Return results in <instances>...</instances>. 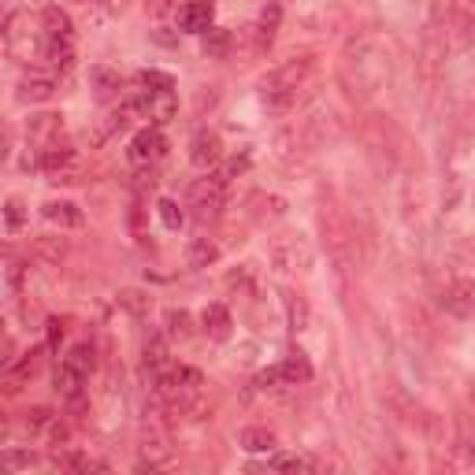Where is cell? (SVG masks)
<instances>
[{"instance_id": "cell-1", "label": "cell", "mask_w": 475, "mask_h": 475, "mask_svg": "<svg viewBox=\"0 0 475 475\" xmlns=\"http://www.w3.org/2000/svg\"><path fill=\"white\" fill-rule=\"evenodd\" d=\"M345 78L353 93L361 97H372L386 78H390V53L379 37H364V42H356L349 53H345Z\"/></svg>"}, {"instance_id": "cell-2", "label": "cell", "mask_w": 475, "mask_h": 475, "mask_svg": "<svg viewBox=\"0 0 475 475\" xmlns=\"http://www.w3.org/2000/svg\"><path fill=\"white\" fill-rule=\"evenodd\" d=\"M312 74V60L308 56H301V60H286L283 67H275L264 82H260V97H264V104L267 108H275V111H283V108H290L294 104V97H297V90L305 86V78Z\"/></svg>"}, {"instance_id": "cell-3", "label": "cell", "mask_w": 475, "mask_h": 475, "mask_svg": "<svg viewBox=\"0 0 475 475\" xmlns=\"http://www.w3.org/2000/svg\"><path fill=\"white\" fill-rule=\"evenodd\" d=\"M223 186H227L223 175H216V179H197V182L189 186L186 208H189V216H193L197 223L219 219V212H223Z\"/></svg>"}, {"instance_id": "cell-4", "label": "cell", "mask_w": 475, "mask_h": 475, "mask_svg": "<svg viewBox=\"0 0 475 475\" xmlns=\"http://www.w3.org/2000/svg\"><path fill=\"white\" fill-rule=\"evenodd\" d=\"M37 171L49 175L53 182H74L82 175V156H78L71 145H49V149H37Z\"/></svg>"}, {"instance_id": "cell-5", "label": "cell", "mask_w": 475, "mask_h": 475, "mask_svg": "<svg viewBox=\"0 0 475 475\" xmlns=\"http://www.w3.org/2000/svg\"><path fill=\"white\" fill-rule=\"evenodd\" d=\"M26 431H30V439H37V442H45V446H67V423L53 412V409H45V405H37V409H30L26 412Z\"/></svg>"}, {"instance_id": "cell-6", "label": "cell", "mask_w": 475, "mask_h": 475, "mask_svg": "<svg viewBox=\"0 0 475 475\" xmlns=\"http://www.w3.org/2000/svg\"><path fill=\"white\" fill-rule=\"evenodd\" d=\"M127 156H131V164H134V168H149V164H156V160L164 156V134L156 131V127L138 131L134 141H131V149H127Z\"/></svg>"}, {"instance_id": "cell-7", "label": "cell", "mask_w": 475, "mask_h": 475, "mask_svg": "<svg viewBox=\"0 0 475 475\" xmlns=\"http://www.w3.org/2000/svg\"><path fill=\"white\" fill-rule=\"evenodd\" d=\"M442 308L457 320H475V279H457L442 294Z\"/></svg>"}, {"instance_id": "cell-8", "label": "cell", "mask_w": 475, "mask_h": 475, "mask_svg": "<svg viewBox=\"0 0 475 475\" xmlns=\"http://www.w3.org/2000/svg\"><path fill=\"white\" fill-rule=\"evenodd\" d=\"M56 390H60V398L67 402L71 412H82L86 409V375H78L71 364L56 368Z\"/></svg>"}, {"instance_id": "cell-9", "label": "cell", "mask_w": 475, "mask_h": 475, "mask_svg": "<svg viewBox=\"0 0 475 475\" xmlns=\"http://www.w3.org/2000/svg\"><path fill=\"white\" fill-rule=\"evenodd\" d=\"M56 93V71H30L19 82V101L23 104H45Z\"/></svg>"}, {"instance_id": "cell-10", "label": "cell", "mask_w": 475, "mask_h": 475, "mask_svg": "<svg viewBox=\"0 0 475 475\" xmlns=\"http://www.w3.org/2000/svg\"><path fill=\"white\" fill-rule=\"evenodd\" d=\"M5 45H8L12 56H23V60H30V53L37 49L34 37H30V19L23 12L8 15V23H5Z\"/></svg>"}, {"instance_id": "cell-11", "label": "cell", "mask_w": 475, "mask_h": 475, "mask_svg": "<svg viewBox=\"0 0 475 475\" xmlns=\"http://www.w3.org/2000/svg\"><path fill=\"white\" fill-rule=\"evenodd\" d=\"M219 156H223V141H219L216 131L205 127V131L193 134V141H189V164H193V168H212Z\"/></svg>"}, {"instance_id": "cell-12", "label": "cell", "mask_w": 475, "mask_h": 475, "mask_svg": "<svg viewBox=\"0 0 475 475\" xmlns=\"http://www.w3.org/2000/svg\"><path fill=\"white\" fill-rule=\"evenodd\" d=\"M60 134H63V115H34L30 123H26V138H30V145H37V149H49V145H56L60 141Z\"/></svg>"}, {"instance_id": "cell-13", "label": "cell", "mask_w": 475, "mask_h": 475, "mask_svg": "<svg viewBox=\"0 0 475 475\" xmlns=\"http://www.w3.org/2000/svg\"><path fill=\"white\" fill-rule=\"evenodd\" d=\"M141 368H145V375H164L168 368H171V345H168V338L164 334H152L149 342H145V349H141Z\"/></svg>"}, {"instance_id": "cell-14", "label": "cell", "mask_w": 475, "mask_h": 475, "mask_svg": "<svg viewBox=\"0 0 475 475\" xmlns=\"http://www.w3.org/2000/svg\"><path fill=\"white\" fill-rule=\"evenodd\" d=\"M42 60L49 71H71L74 67V37H42Z\"/></svg>"}, {"instance_id": "cell-15", "label": "cell", "mask_w": 475, "mask_h": 475, "mask_svg": "<svg viewBox=\"0 0 475 475\" xmlns=\"http://www.w3.org/2000/svg\"><path fill=\"white\" fill-rule=\"evenodd\" d=\"M179 26L186 34H205L212 26V0H186L179 8Z\"/></svg>"}, {"instance_id": "cell-16", "label": "cell", "mask_w": 475, "mask_h": 475, "mask_svg": "<svg viewBox=\"0 0 475 475\" xmlns=\"http://www.w3.org/2000/svg\"><path fill=\"white\" fill-rule=\"evenodd\" d=\"M42 216H45L53 227H60V230H78V227L86 223L82 208L71 205V201H49V205L42 208Z\"/></svg>"}, {"instance_id": "cell-17", "label": "cell", "mask_w": 475, "mask_h": 475, "mask_svg": "<svg viewBox=\"0 0 475 475\" xmlns=\"http://www.w3.org/2000/svg\"><path fill=\"white\" fill-rule=\"evenodd\" d=\"M201 327H205V334H208L212 342H227L230 331H234V320H230L227 305H208V308L201 312Z\"/></svg>"}, {"instance_id": "cell-18", "label": "cell", "mask_w": 475, "mask_h": 475, "mask_svg": "<svg viewBox=\"0 0 475 475\" xmlns=\"http://www.w3.org/2000/svg\"><path fill=\"white\" fill-rule=\"evenodd\" d=\"M63 364H71L78 375H93L97 372V345L93 342H78V345H71V353L63 356Z\"/></svg>"}, {"instance_id": "cell-19", "label": "cell", "mask_w": 475, "mask_h": 475, "mask_svg": "<svg viewBox=\"0 0 475 475\" xmlns=\"http://www.w3.org/2000/svg\"><path fill=\"white\" fill-rule=\"evenodd\" d=\"M216 257H219V246L212 242V238H193V242L186 246V264L197 267V271L216 264Z\"/></svg>"}, {"instance_id": "cell-20", "label": "cell", "mask_w": 475, "mask_h": 475, "mask_svg": "<svg viewBox=\"0 0 475 475\" xmlns=\"http://www.w3.org/2000/svg\"><path fill=\"white\" fill-rule=\"evenodd\" d=\"M42 37H74V26H71V15L63 8H45L42 12Z\"/></svg>"}, {"instance_id": "cell-21", "label": "cell", "mask_w": 475, "mask_h": 475, "mask_svg": "<svg viewBox=\"0 0 475 475\" xmlns=\"http://www.w3.org/2000/svg\"><path fill=\"white\" fill-rule=\"evenodd\" d=\"M279 368H283V379H286V386H297V383H308V379H312V364H308V356H305L301 349L286 353V361H283Z\"/></svg>"}, {"instance_id": "cell-22", "label": "cell", "mask_w": 475, "mask_h": 475, "mask_svg": "<svg viewBox=\"0 0 475 475\" xmlns=\"http://www.w3.org/2000/svg\"><path fill=\"white\" fill-rule=\"evenodd\" d=\"M238 442H242L246 453H271V450H275V434H271L267 427H246Z\"/></svg>"}, {"instance_id": "cell-23", "label": "cell", "mask_w": 475, "mask_h": 475, "mask_svg": "<svg viewBox=\"0 0 475 475\" xmlns=\"http://www.w3.org/2000/svg\"><path fill=\"white\" fill-rule=\"evenodd\" d=\"M23 223H26V205L19 201V197H8V201H5V230H8V234H19Z\"/></svg>"}, {"instance_id": "cell-24", "label": "cell", "mask_w": 475, "mask_h": 475, "mask_svg": "<svg viewBox=\"0 0 475 475\" xmlns=\"http://www.w3.org/2000/svg\"><path fill=\"white\" fill-rule=\"evenodd\" d=\"M119 305H123L131 315H149L152 297H149L145 290H123V294H119Z\"/></svg>"}, {"instance_id": "cell-25", "label": "cell", "mask_w": 475, "mask_h": 475, "mask_svg": "<svg viewBox=\"0 0 475 475\" xmlns=\"http://www.w3.org/2000/svg\"><path fill=\"white\" fill-rule=\"evenodd\" d=\"M189 331H193V327H189V312H186V308H171V312H168V338H179V342H182V338H189Z\"/></svg>"}, {"instance_id": "cell-26", "label": "cell", "mask_w": 475, "mask_h": 475, "mask_svg": "<svg viewBox=\"0 0 475 475\" xmlns=\"http://www.w3.org/2000/svg\"><path fill=\"white\" fill-rule=\"evenodd\" d=\"M271 468H279V471H320V460L315 457H275Z\"/></svg>"}, {"instance_id": "cell-27", "label": "cell", "mask_w": 475, "mask_h": 475, "mask_svg": "<svg viewBox=\"0 0 475 475\" xmlns=\"http://www.w3.org/2000/svg\"><path fill=\"white\" fill-rule=\"evenodd\" d=\"M37 253H42L45 260H53V264H60L63 253H67V242L63 238H37Z\"/></svg>"}, {"instance_id": "cell-28", "label": "cell", "mask_w": 475, "mask_h": 475, "mask_svg": "<svg viewBox=\"0 0 475 475\" xmlns=\"http://www.w3.org/2000/svg\"><path fill=\"white\" fill-rule=\"evenodd\" d=\"M156 208H160V219H164V227H168V230H179V227H182L186 212L179 208V201H171V197H164V201L156 205Z\"/></svg>"}, {"instance_id": "cell-29", "label": "cell", "mask_w": 475, "mask_h": 475, "mask_svg": "<svg viewBox=\"0 0 475 475\" xmlns=\"http://www.w3.org/2000/svg\"><path fill=\"white\" fill-rule=\"evenodd\" d=\"M93 82H97V97H101V101H108V97L119 90V74H111V71L97 67V71H93Z\"/></svg>"}, {"instance_id": "cell-30", "label": "cell", "mask_w": 475, "mask_h": 475, "mask_svg": "<svg viewBox=\"0 0 475 475\" xmlns=\"http://www.w3.org/2000/svg\"><path fill=\"white\" fill-rule=\"evenodd\" d=\"M205 49H208V53H216V56H223V53L230 49V34H227V30H208V37H205Z\"/></svg>"}, {"instance_id": "cell-31", "label": "cell", "mask_w": 475, "mask_h": 475, "mask_svg": "<svg viewBox=\"0 0 475 475\" xmlns=\"http://www.w3.org/2000/svg\"><path fill=\"white\" fill-rule=\"evenodd\" d=\"M138 82H141V86H156V90H175V82H171L168 74H160V71H141Z\"/></svg>"}, {"instance_id": "cell-32", "label": "cell", "mask_w": 475, "mask_h": 475, "mask_svg": "<svg viewBox=\"0 0 475 475\" xmlns=\"http://www.w3.org/2000/svg\"><path fill=\"white\" fill-rule=\"evenodd\" d=\"M34 460H37L34 453H23V450H12V453L5 457V468H8V471H19V468H30Z\"/></svg>"}, {"instance_id": "cell-33", "label": "cell", "mask_w": 475, "mask_h": 475, "mask_svg": "<svg viewBox=\"0 0 475 475\" xmlns=\"http://www.w3.org/2000/svg\"><path fill=\"white\" fill-rule=\"evenodd\" d=\"M290 315H294V331L305 327V305L301 301H290Z\"/></svg>"}, {"instance_id": "cell-34", "label": "cell", "mask_w": 475, "mask_h": 475, "mask_svg": "<svg viewBox=\"0 0 475 475\" xmlns=\"http://www.w3.org/2000/svg\"><path fill=\"white\" fill-rule=\"evenodd\" d=\"M60 338H63V324H60V320H53V324H49V342L56 345Z\"/></svg>"}, {"instance_id": "cell-35", "label": "cell", "mask_w": 475, "mask_h": 475, "mask_svg": "<svg viewBox=\"0 0 475 475\" xmlns=\"http://www.w3.org/2000/svg\"><path fill=\"white\" fill-rule=\"evenodd\" d=\"M82 5H86V8H93V12H101V15L108 12V0H82Z\"/></svg>"}, {"instance_id": "cell-36", "label": "cell", "mask_w": 475, "mask_h": 475, "mask_svg": "<svg viewBox=\"0 0 475 475\" xmlns=\"http://www.w3.org/2000/svg\"><path fill=\"white\" fill-rule=\"evenodd\" d=\"M468 402H471V423H475V390L468 393Z\"/></svg>"}]
</instances>
